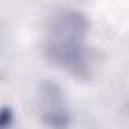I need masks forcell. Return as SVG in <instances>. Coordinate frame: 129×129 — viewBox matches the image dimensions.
<instances>
[{
  "mask_svg": "<svg viewBox=\"0 0 129 129\" xmlns=\"http://www.w3.org/2000/svg\"><path fill=\"white\" fill-rule=\"evenodd\" d=\"M36 109L38 117L44 125L52 129H64L69 125V107L58 87L52 83H42L36 93Z\"/></svg>",
  "mask_w": 129,
  "mask_h": 129,
  "instance_id": "cell-2",
  "label": "cell"
},
{
  "mask_svg": "<svg viewBox=\"0 0 129 129\" xmlns=\"http://www.w3.org/2000/svg\"><path fill=\"white\" fill-rule=\"evenodd\" d=\"M48 58L69 73L83 75L89 67L87 48V20L75 10L56 12L46 28Z\"/></svg>",
  "mask_w": 129,
  "mask_h": 129,
  "instance_id": "cell-1",
  "label": "cell"
}]
</instances>
